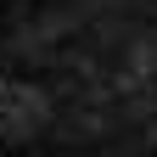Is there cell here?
Listing matches in <instances>:
<instances>
[{"label":"cell","instance_id":"cell-1","mask_svg":"<svg viewBox=\"0 0 157 157\" xmlns=\"http://www.w3.org/2000/svg\"><path fill=\"white\" fill-rule=\"evenodd\" d=\"M0 157H157V0H0Z\"/></svg>","mask_w":157,"mask_h":157}]
</instances>
